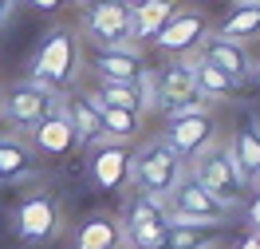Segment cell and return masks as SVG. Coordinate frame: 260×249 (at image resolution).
Instances as JSON below:
<instances>
[{
  "label": "cell",
  "instance_id": "31",
  "mask_svg": "<svg viewBox=\"0 0 260 249\" xmlns=\"http://www.w3.org/2000/svg\"><path fill=\"white\" fill-rule=\"evenodd\" d=\"M248 214H252V222L260 226V194H256V202H252V210H248Z\"/></svg>",
  "mask_w": 260,
  "mask_h": 249
},
{
  "label": "cell",
  "instance_id": "9",
  "mask_svg": "<svg viewBox=\"0 0 260 249\" xmlns=\"http://www.w3.org/2000/svg\"><path fill=\"white\" fill-rule=\"evenodd\" d=\"M201 60H209L213 67H221L229 79L248 83L256 75V64L252 56L244 51V40H225V36H205L201 40Z\"/></svg>",
  "mask_w": 260,
  "mask_h": 249
},
{
  "label": "cell",
  "instance_id": "27",
  "mask_svg": "<svg viewBox=\"0 0 260 249\" xmlns=\"http://www.w3.org/2000/svg\"><path fill=\"white\" fill-rule=\"evenodd\" d=\"M28 4H32L36 12H59V8H63L59 0H28Z\"/></svg>",
  "mask_w": 260,
  "mask_h": 249
},
{
  "label": "cell",
  "instance_id": "14",
  "mask_svg": "<svg viewBox=\"0 0 260 249\" xmlns=\"http://www.w3.org/2000/svg\"><path fill=\"white\" fill-rule=\"evenodd\" d=\"M91 178H95L99 190H118V186L130 178V150L126 147H99L95 154H91Z\"/></svg>",
  "mask_w": 260,
  "mask_h": 249
},
{
  "label": "cell",
  "instance_id": "29",
  "mask_svg": "<svg viewBox=\"0 0 260 249\" xmlns=\"http://www.w3.org/2000/svg\"><path fill=\"white\" fill-rule=\"evenodd\" d=\"M193 249H221V237H217V233H209V237H205L201 245H193Z\"/></svg>",
  "mask_w": 260,
  "mask_h": 249
},
{
  "label": "cell",
  "instance_id": "1",
  "mask_svg": "<svg viewBox=\"0 0 260 249\" xmlns=\"http://www.w3.org/2000/svg\"><path fill=\"white\" fill-rule=\"evenodd\" d=\"M181 174H185V158L174 154L166 143H150L142 154H130V178L142 186V198H150L162 210L170 190L181 182Z\"/></svg>",
  "mask_w": 260,
  "mask_h": 249
},
{
  "label": "cell",
  "instance_id": "11",
  "mask_svg": "<svg viewBox=\"0 0 260 249\" xmlns=\"http://www.w3.org/2000/svg\"><path fill=\"white\" fill-rule=\"evenodd\" d=\"M217 143V134H213V115H189V119H174L170 123V131H166V147L181 154V158H193L201 154L205 147Z\"/></svg>",
  "mask_w": 260,
  "mask_h": 249
},
{
  "label": "cell",
  "instance_id": "3",
  "mask_svg": "<svg viewBox=\"0 0 260 249\" xmlns=\"http://www.w3.org/2000/svg\"><path fill=\"white\" fill-rule=\"evenodd\" d=\"M79 75V36L67 32V28H55V32L44 40V48L36 51L32 64V79L44 83V87H63Z\"/></svg>",
  "mask_w": 260,
  "mask_h": 249
},
{
  "label": "cell",
  "instance_id": "33",
  "mask_svg": "<svg viewBox=\"0 0 260 249\" xmlns=\"http://www.w3.org/2000/svg\"><path fill=\"white\" fill-rule=\"evenodd\" d=\"M256 79H260V64H256Z\"/></svg>",
  "mask_w": 260,
  "mask_h": 249
},
{
  "label": "cell",
  "instance_id": "8",
  "mask_svg": "<svg viewBox=\"0 0 260 249\" xmlns=\"http://www.w3.org/2000/svg\"><path fill=\"white\" fill-rule=\"evenodd\" d=\"M16 233H20V241H28V245L51 241L59 233V210H55V202L44 198V194L24 198L16 210Z\"/></svg>",
  "mask_w": 260,
  "mask_h": 249
},
{
  "label": "cell",
  "instance_id": "5",
  "mask_svg": "<svg viewBox=\"0 0 260 249\" xmlns=\"http://www.w3.org/2000/svg\"><path fill=\"white\" fill-rule=\"evenodd\" d=\"M83 32L95 48H114L130 40V4L126 0H91L83 12Z\"/></svg>",
  "mask_w": 260,
  "mask_h": 249
},
{
  "label": "cell",
  "instance_id": "18",
  "mask_svg": "<svg viewBox=\"0 0 260 249\" xmlns=\"http://www.w3.org/2000/svg\"><path fill=\"white\" fill-rule=\"evenodd\" d=\"M189 64V71H193V83H197V95L201 99H225V95H233L241 83L229 79L221 67H213L209 60H201V56H193V60H185Z\"/></svg>",
  "mask_w": 260,
  "mask_h": 249
},
{
  "label": "cell",
  "instance_id": "21",
  "mask_svg": "<svg viewBox=\"0 0 260 249\" xmlns=\"http://www.w3.org/2000/svg\"><path fill=\"white\" fill-rule=\"evenodd\" d=\"M225 40H248V36H260V0H241L233 4V12L225 16L221 32Z\"/></svg>",
  "mask_w": 260,
  "mask_h": 249
},
{
  "label": "cell",
  "instance_id": "13",
  "mask_svg": "<svg viewBox=\"0 0 260 249\" xmlns=\"http://www.w3.org/2000/svg\"><path fill=\"white\" fill-rule=\"evenodd\" d=\"M162 237H166L162 206H154L150 198H138L126 217V241L134 249H162Z\"/></svg>",
  "mask_w": 260,
  "mask_h": 249
},
{
  "label": "cell",
  "instance_id": "16",
  "mask_svg": "<svg viewBox=\"0 0 260 249\" xmlns=\"http://www.w3.org/2000/svg\"><path fill=\"white\" fill-rule=\"evenodd\" d=\"M229 154H233V166L241 170L244 186H252L260 178V127H241L229 143Z\"/></svg>",
  "mask_w": 260,
  "mask_h": 249
},
{
  "label": "cell",
  "instance_id": "25",
  "mask_svg": "<svg viewBox=\"0 0 260 249\" xmlns=\"http://www.w3.org/2000/svg\"><path fill=\"white\" fill-rule=\"evenodd\" d=\"M99 99L107 107H122V111H134L138 115V91H134V79L130 83H114V79H99Z\"/></svg>",
  "mask_w": 260,
  "mask_h": 249
},
{
  "label": "cell",
  "instance_id": "26",
  "mask_svg": "<svg viewBox=\"0 0 260 249\" xmlns=\"http://www.w3.org/2000/svg\"><path fill=\"white\" fill-rule=\"evenodd\" d=\"M205 111H209V99H201V95H197V99H185V103H174V107H166L162 115L170 119V123H174V119H189V115H205Z\"/></svg>",
  "mask_w": 260,
  "mask_h": 249
},
{
  "label": "cell",
  "instance_id": "23",
  "mask_svg": "<svg viewBox=\"0 0 260 249\" xmlns=\"http://www.w3.org/2000/svg\"><path fill=\"white\" fill-rule=\"evenodd\" d=\"M111 245H122V230L111 217H91L79 230V241H75V249H111Z\"/></svg>",
  "mask_w": 260,
  "mask_h": 249
},
{
  "label": "cell",
  "instance_id": "20",
  "mask_svg": "<svg viewBox=\"0 0 260 249\" xmlns=\"http://www.w3.org/2000/svg\"><path fill=\"white\" fill-rule=\"evenodd\" d=\"M32 154L20 147L16 139H4L0 134V182L12 186V182H24V178H32Z\"/></svg>",
  "mask_w": 260,
  "mask_h": 249
},
{
  "label": "cell",
  "instance_id": "30",
  "mask_svg": "<svg viewBox=\"0 0 260 249\" xmlns=\"http://www.w3.org/2000/svg\"><path fill=\"white\" fill-rule=\"evenodd\" d=\"M237 249H260V237H256V233H248V237H244Z\"/></svg>",
  "mask_w": 260,
  "mask_h": 249
},
{
  "label": "cell",
  "instance_id": "10",
  "mask_svg": "<svg viewBox=\"0 0 260 249\" xmlns=\"http://www.w3.org/2000/svg\"><path fill=\"white\" fill-rule=\"evenodd\" d=\"M32 143L44 158H63V154H71V150L79 147V143H75V131H71V119H67V111H63V99L32 127Z\"/></svg>",
  "mask_w": 260,
  "mask_h": 249
},
{
  "label": "cell",
  "instance_id": "4",
  "mask_svg": "<svg viewBox=\"0 0 260 249\" xmlns=\"http://www.w3.org/2000/svg\"><path fill=\"white\" fill-rule=\"evenodd\" d=\"M193 178L209 194H217L221 202H229L233 210H237V194L244 190V178H241V170L233 166V154H229V147H205L201 154H193Z\"/></svg>",
  "mask_w": 260,
  "mask_h": 249
},
{
  "label": "cell",
  "instance_id": "22",
  "mask_svg": "<svg viewBox=\"0 0 260 249\" xmlns=\"http://www.w3.org/2000/svg\"><path fill=\"white\" fill-rule=\"evenodd\" d=\"M91 107L99 111V123H103V134H111V139H130V134L138 131V115L134 111H122V107H107V103L99 99V95H87Z\"/></svg>",
  "mask_w": 260,
  "mask_h": 249
},
{
  "label": "cell",
  "instance_id": "17",
  "mask_svg": "<svg viewBox=\"0 0 260 249\" xmlns=\"http://www.w3.org/2000/svg\"><path fill=\"white\" fill-rule=\"evenodd\" d=\"M63 111H67V119H71V131H75V143H79V147H91V143L103 139L99 111L91 107L87 95H71V99H63Z\"/></svg>",
  "mask_w": 260,
  "mask_h": 249
},
{
  "label": "cell",
  "instance_id": "19",
  "mask_svg": "<svg viewBox=\"0 0 260 249\" xmlns=\"http://www.w3.org/2000/svg\"><path fill=\"white\" fill-rule=\"evenodd\" d=\"M158 87H162V111H166V107H174V103L197 99V83H193V71H189L185 60H178L166 75H158Z\"/></svg>",
  "mask_w": 260,
  "mask_h": 249
},
{
  "label": "cell",
  "instance_id": "28",
  "mask_svg": "<svg viewBox=\"0 0 260 249\" xmlns=\"http://www.w3.org/2000/svg\"><path fill=\"white\" fill-rule=\"evenodd\" d=\"M12 4H16V0H0V28L8 24V12H12Z\"/></svg>",
  "mask_w": 260,
  "mask_h": 249
},
{
  "label": "cell",
  "instance_id": "32",
  "mask_svg": "<svg viewBox=\"0 0 260 249\" xmlns=\"http://www.w3.org/2000/svg\"><path fill=\"white\" fill-rule=\"evenodd\" d=\"M59 4H83V0H59Z\"/></svg>",
  "mask_w": 260,
  "mask_h": 249
},
{
  "label": "cell",
  "instance_id": "36",
  "mask_svg": "<svg viewBox=\"0 0 260 249\" xmlns=\"http://www.w3.org/2000/svg\"><path fill=\"white\" fill-rule=\"evenodd\" d=\"M237 4H241V0H237Z\"/></svg>",
  "mask_w": 260,
  "mask_h": 249
},
{
  "label": "cell",
  "instance_id": "7",
  "mask_svg": "<svg viewBox=\"0 0 260 249\" xmlns=\"http://www.w3.org/2000/svg\"><path fill=\"white\" fill-rule=\"evenodd\" d=\"M55 103H59V95H55L51 87L28 79V83H16V87L4 95V115H8V123H16V127H28V131H32V127L48 115Z\"/></svg>",
  "mask_w": 260,
  "mask_h": 249
},
{
  "label": "cell",
  "instance_id": "2",
  "mask_svg": "<svg viewBox=\"0 0 260 249\" xmlns=\"http://www.w3.org/2000/svg\"><path fill=\"white\" fill-rule=\"evenodd\" d=\"M229 210L233 206L221 202L217 194H209L193 174H181V182L166 198L162 214H166V226H217V222H225Z\"/></svg>",
  "mask_w": 260,
  "mask_h": 249
},
{
  "label": "cell",
  "instance_id": "6",
  "mask_svg": "<svg viewBox=\"0 0 260 249\" xmlns=\"http://www.w3.org/2000/svg\"><path fill=\"white\" fill-rule=\"evenodd\" d=\"M205 32H209V20H205V12H193V8H178L174 16L166 20V28L150 44L158 51H166V56H185V51L201 48V40H205Z\"/></svg>",
  "mask_w": 260,
  "mask_h": 249
},
{
  "label": "cell",
  "instance_id": "35",
  "mask_svg": "<svg viewBox=\"0 0 260 249\" xmlns=\"http://www.w3.org/2000/svg\"><path fill=\"white\" fill-rule=\"evenodd\" d=\"M130 4H138V0H130Z\"/></svg>",
  "mask_w": 260,
  "mask_h": 249
},
{
  "label": "cell",
  "instance_id": "12",
  "mask_svg": "<svg viewBox=\"0 0 260 249\" xmlns=\"http://www.w3.org/2000/svg\"><path fill=\"white\" fill-rule=\"evenodd\" d=\"M91 67H95L99 79H114V83H130L142 67V51H138V40H126V44H114V48H95L91 51Z\"/></svg>",
  "mask_w": 260,
  "mask_h": 249
},
{
  "label": "cell",
  "instance_id": "15",
  "mask_svg": "<svg viewBox=\"0 0 260 249\" xmlns=\"http://www.w3.org/2000/svg\"><path fill=\"white\" fill-rule=\"evenodd\" d=\"M174 12H178V0H138V4H130V40L150 44Z\"/></svg>",
  "mask_w": 260,
  "mask_h": 249
},
{
  "label": "cell",
  "instance_id": "24",
  "mask_svg": "<svg viewBox=\"0 0 260 249\" xmlns=\"http://www.w3.org/2000/svg\"><path fill=\"white\" fill-rule=\"evenodd\" d=\"M134 91H138V115L142 111H162V87H158V71L154 67H138L134 75Z\"/></svg>",
  "mask_w": 260,
  "mask_h": 249
},
{
  "label": "cell",
  "instance_id": "34",
  "mask_svg": "<svg viewBox=\"0 0 260 249\" xmlns=\"http://www.w3.org/2000/svg\"><path fill=\"white\" fill-rule=\"evenodd\" d=\"M111 249H122V245H111Z\"/></svg>",
  "mask_w": 260,
  "mask_h": 249
}]
</instances>
